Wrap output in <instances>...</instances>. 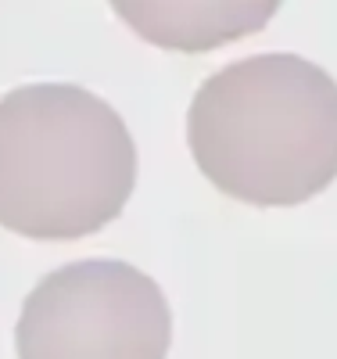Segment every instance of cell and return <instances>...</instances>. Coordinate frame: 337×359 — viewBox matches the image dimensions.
<instances>
[{"label": "cell", "instance_id": "obj_1", "mask_svg": "<svg viewBox=\"0 0 337 359\" xmlns=\"http://www.w3.org/2000/svg\"><path fill=\"white\" fill-rule=\"evenodd\" d=\"M187 144L226 198L301 205L337 180V79L298 54L233 62L198 86Z\"/></svg>", "mask_w": 337, "mask_h": 359}, {"label": "cell", "instance_id": "obj_2", "mask_svg": "<svg viewBox=\"0 0 337 359\" xmlns=\"http://www.w3.org/2000/svg\"><path fill=\"white\" fill-rule=\"evenodd\" d=\"M137 144L122 115L72 83L0 97V226L33 241H79L122 216Z\"/></svg>", "mask_w": 337, "mask_h": 359}, {"label": "cell", "instance_id": "obj_3", "mask_svg": "<svg viewBox=\"0 0 337 359\" xmlns=\"http://www.w3.org/2000/svg\"><path fill=\"white\" fill-rule=\"evenodd\" d=\"M172 313L130 262L83 259L47 273L22 302L18 359H165Z\"/></svg>", "mask_w": 337, "mask_h": 359}, {"label": "cell", "instance_id": "obj_4", "mask_svg": "<svg viewBox=\"0 0 337 359\" xmlns=\"http://www.w3.org/2000/svg\"><path fill=\"white\" fill-rule=\"evenodd\" d=\"M108 4L151 47L208 54L262 33L284 0H108Z\"/></svg>", "mask_w": 337, "mask_h": 359}]
</instances>
